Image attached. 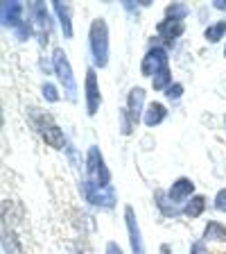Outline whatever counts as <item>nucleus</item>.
Masks as SVG:
<instances>
[{
  "mask_svg": "<svg viewBox=\"0 0 226 254\" xmlns=\"http://www.w3.org/2000/svg\"><path fill=\"white\" fill-rule=\"evenodd\" d=\"M215 206L220 209V211H226V190H220V195H217Z\"/></svg>",
  "mask_w": 226,
  "mask_h": 254,
  "instance_id": "nucleus-8",
  "label": "nucleus"
},
{
  "mask_svg": "<svg viewBox=\"0 0 226 254\" xmlns=\"http://www.w3.org/2000/svg\"><path fill=\"white\" fill-rule=\"evenodd\" d=\"M204 241H226V229L220 222H208V227L204 232Z\"/></svg>",
  "mask_w": 226,
  "mask_h": 254,
  "instance_id": "nucleus-3",
  "label": "nucleus"
},
{
  "mask_svg": "<svg viewBox=\"0 0 226 254\" xmlns=\"http://www.w3.org/2000/svg\"><path fill=\"white\" fill-rule=\"evenodd\" d=\"M222 32H226V21H220L217 25L208 27V30H206V39H211V41H220Z\"/></svg>",
  "mask_w": 226,
  "mask_h": 254,
  "instance_id": "nucleus-7",
  "label": "nucleus"
},
{
  "mask_svg": "<svg viewBox=\"0 0 226 254\" xmlns=\"http://www.w3.org/2000/svg\"><path fill=\"white\" fill-rule=\"evenodd\" d=\"M106 254H122V250L118 248L116 243H109V245H106Z\"/></svg>",
  "mask_w": 226,
  "mask_h": 254,
  "instance_id": "nucleus-9",
  "label": "nucleus"
},
{
  "mask_svg": "<svg viewBox=\"0 0 226 254\" xmlns=\"http://www.w3.org/2000/svg\"><path fill=\"white\" fill-rule=\"evenodd\" d=\"M86 89H89V114H95L97 109V100H100V95H97V89H95V73L89 70V79H86Z\"/></svg>",
  "mask_w": 226,
  "mask_h": 254,
  "instance_id": "nucleus-2",
  "label": "nucleus"
},
{
  "mask_svg": "<svg viewBox=\"0 0 226 254\" xmlns=\"http://www.w3.org/2000/svg\"><path fill=\"white\" fill-rule=\"evenodd\" d=\"M127 218H129V234H132V250L136 254H145V248H142V241H140V232H138V225L134 220V211L127 209Z\"/></svg>",
  "mask_w": 226,
  "mask_h": 254,
  "instance_id": "nucleus-1",
  "label": "nucleus"
},
{
  "mask_svg": "<svg viewBox=\"0 0 226 254\" xmlns=\"http://www.w3.org/2000/svg\"><path fill=\"white\" fill-rule=\"evenodd\" d=\"M204 204H206V202H204V197H201V195H197L195 200H192V204H188V206H185V213H188L190 218H197L201 211H204Z\"/></svg>",
  "mask_w": 226,
  "mask_h": 254,
  "instance_id": "nucleus-6",
  "label": "nucleus"
},
{
  "mask_svg": "<svg viewBox=\"0 0 226 254\" xmlns=\"http://www.w3.org/2000/svg\"><path fill=\"white\" fill-rule=\"evenodd\" d=\"M188 193H192V182L190 180H179L177 182V186L170 190V197H172V200H183Z\"/></svg>",
  "mask_w": 226,
  "mask_h": 254,
  "instance_id": "nucleus-5",
  "label": "nucleus"
},
{
  "mask_svg": "<svg viewBox=\"0 0 226 254\" xmlns=\"http://www.w3.org/2000/svg\"><path fill=\"white\" fill-rule=\"evenodd\" d=\"M165 118V109H163V105H158V102H154V105H149V109H147V116H145V123H147L149 127L152 125H156V123H161Z\"/></svg>",
  "mask_w": 226,
  "mask_h": 254,
  "instance_id": "nucleus-4",
  "label": "nucleus"
}]
</instances>
